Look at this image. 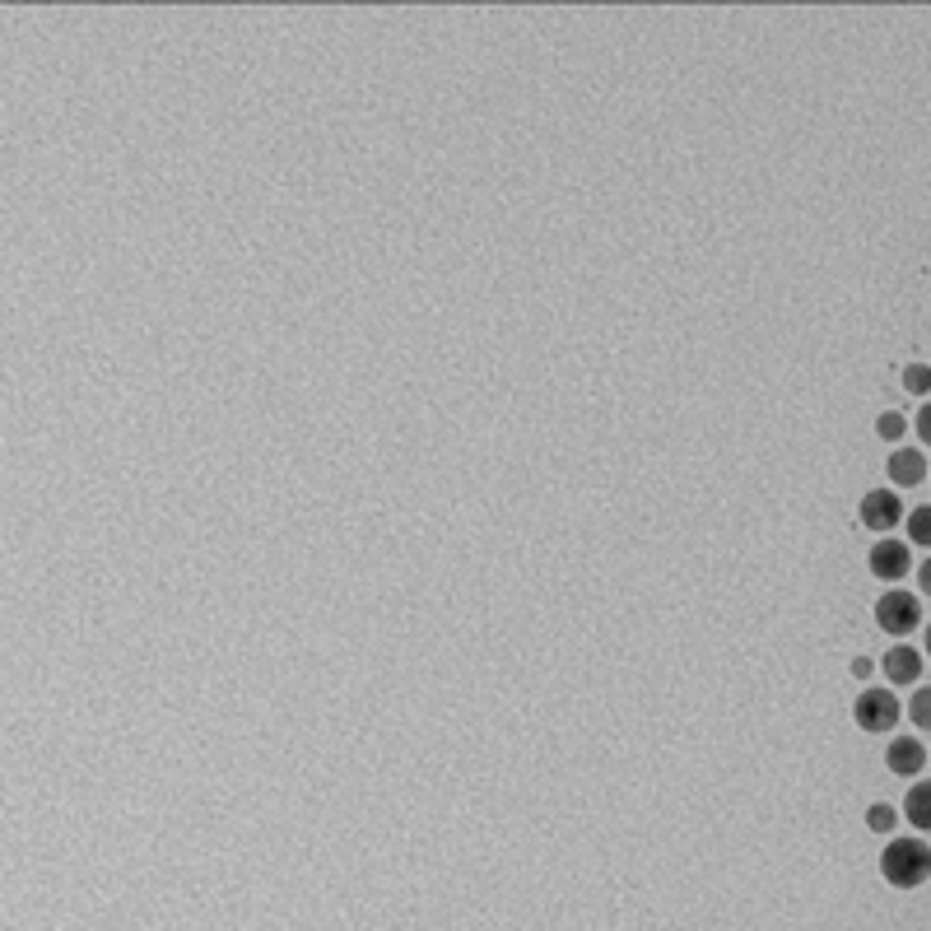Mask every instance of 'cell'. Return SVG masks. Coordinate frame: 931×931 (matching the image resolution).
Returning <instances> with one entry per match:
<instances>
[{
	"instance_id": "5",
	"label": "cell",
	"mask_w": 931,
	"mask_h": 931,
	"mask_svg": "<svg viewBox=\"0 0 931 931\" xmlns=\"http://www.w3.org/2000/svg\"><path fill=\"white\" fill-rule=\"evenodd\" d=\"M899 517H903V503L894 489H871L862 499V527H871V531H890Z\"/></svg>"
},
{
	"instance_id": "16",
	"label": "cell",
	"mask_w": 931,
	"mask_h": 931,
	"mask_svg": "<svg viewBox=\"0 0 931 931\" xmlns=\"http://www.w3.org/2000/svg\"><path fill=\"white\" fill-rule=\"evenodd\" d=\"M871 670H875V666H871V657H857V661H852V676H857V680H866Z\"/></svg>"
},
{
	"instance_id": "2",
	"label": "cell",
	"mask_w": 931,
	"mask_h": 931,
	"mask_svg": "<svg viewBox=\"0 0 931 931\" xmlns=\"http://www.w3.org/2000/svg\"><path fill=\"white\" fill-rule=\"evenodd\" d=\"M875 625H881L885 634H894V638L913 634L922 625V601L909 597V591H890V597L875 601Z\"/></svg>"
},
{
	"instance_id": "9",
	"label": "cell",
	"mask_w": 931,
	"mask_h": 931,
	"mask_svg": "<svg viewBox=\"0 0 931 931\" xmlns=\"http://www.w3.org/2000/svg\"><path fill=\"white\" fill-rule=\"evenodd\" d=\"M903 820L913 824V830L931 834V783H913L909 796H903Z\"/></svg>"
},
{
	"instance_id": "17",
	"label": "cell",
	"mask_w": 931,
	"mask_h": 931,
	"mask_svg": "<svg viewBox=\"0 0 931 931\" xmlns=\"http://www.w3.org/2000/svg\"><path fill=\"white\" fill-rule=\"evenodd\" d=\"M918 582H922V597H931V559L922 564V574H918Z\"/></svg>"
},
{
	"instance_id": "7",
	"label": "cell",
	"mask_w": 931,
	"mask_h": 931,
	"mask_svg": "<svg viewBox=\"0 0 931 931\" xmlns=\"http://www.w3.org/2000/svg\"><path fill=\"white\" fill-rule=\"evenodd\" d=\"M881 670L890 676V685H913L922 676V657L913 648H903V643H894V648L885 653V661H881Z\"/></svg>"
},
{
	"instance_id": "1",
	"label": "cell",
	"mask_w": 931,
	"mask_h": 931,
	"mask_svg": "<svg viewBox=\"0 0 931 931\" xmlns=\"http://www.w3.org/2000/svg\"><path fill=\"white\" fill-rule=\"evenodd\" d=\"M881 875L894 890H918L931 875V847L922 839H894L881 852Z\"/></svg>"
},
{
	"instance_id": "15",
	"label": "cell",
	"mask_w": 931,
	"mask_h": 931,
	"mask_svg": "<svg viewBox=\"0 0 931 931\" xmlns=\"http://www.w3.org/2000/svg\"><path fill=\"white\" fill-rule=\"evenodd\" d=\"M918 438H922V443L931 448V401L918 410Z\"/></svg>"
},
{
	"instance_id": "3",
	"label": "cell",
	"mask_w": 931,
	"mask_h": 931,
	"mask_svg": "<svg viewBox=\"0 0 931 931\" xmlns=\"http://www.w3.org/2000/svg\"><path fill=\"white\" fill-rule=\"evenodd\" d=\"M852 717H857V727L871 732V736L890 732L894 722H899V698H894V689H866L857 698V708H852Z\"/></svg>"
},
{
	"instance_id": "6",
	"label": "cell",
	"mask_w": 931,
	"mask_h": 931,
	"mask_svg": "<svg viewBox=\"0 0 931 931\" xmlns=\"http://www.w3.org/2000/svg\"><path fill=\"white\" fill-rule=\"evenodd\" d=\"M885 764H890V773H899V778H918L922 764H927V745L913 741V736H899V741L885 749Z\"/></svg>"
},
{
	"instance_id": "14",
	"label": "cell",
	"mask_w": 931,
	"mask_h": 931,
	"mask_svg": "<svg viewBox=\"0 0 931 931\" xmlns=\"http://www.w3.org/2000/svg\"><path fill=\"white\" fill-rule=\"evenodd\" d=\"M875 433H881V438H890V443H899V433H903V415H894V410H890V415H881V424H875Z\"/></svg>"
},
{
	"instance_id": "11",
	"label": "cell",
	"mask_w": 931,
	"mask_h": 931,
	"mask_svg": "<svg viewBox=\"0 0 931 931\" xmlns=\"http://www.w3.org/2000/svg\"><path fill=\"white\" fill-rule=\"evenodd\" d=\"M866 824L875 834H894V824H899V815H894V806H885V801H875V806L866 811Z\"/></svg>"
},
{
	"instance_id": "18",
	"label": "cell",
	"mask_w": 931,
	"mask_h": 931,
	"mask_svg": "<svg viewBox=\"0 0 931 931\" xmlns=\"http://www.w3.org/2000/svg\"><path fill=\"white\" fill-rule=\"evenodd\" d=\"M927 653H931V629H927Z\"/></svg>"
},
{
	"instance_id": "8",
	"label": "cell",
	"mask_w": 931,
	"mask_h": 931,
	"mask_svg": "<svg viewBox=\"0 0 931 931\" xmlns=\"http://www.w3.org/2000/svg\"><path fill=\"white\" fill-rule=\"evenodd\" d=\"M885 471H890L894 484H922V476H927V457L913 452V448H899V452L890 457Z\"/></svg>"
},
{
	"instance_id": "13",
	"label": "cell",
	"mask_w": 931,
	"mask_h": 931,
	"mask_svg": "<svg viewBox=\"0 0 931 931\" xmlns=\"http://www.w3.org/2000/svg\"><path fill=\"white\" fill-rule=\"evenodd\" d=\"M913 722L931 732V689H918L913 694Z\"/></svg>"
},
{
	"instance_id": "10",
	"label": "cell",
	"mask_w": 931,
	"mask_h": 931,
	"mask_svg": "<svg viewBox=\"0 0 931 931\" xmlns=\"http://www.w3.org/2000/svg\"><path fill=\"white\" fill-rule=\"evenodd\" d=\"M909 540H913V546H931V508H913L909 512Z\"/></svg>"
},
{
	"instance_id": "12",
	"label": "cell",
	"mask_w": 931,
	"mask_h": 931,
	"mask_svg": "<svg viewBox=\"0 0 931 931\" xmlns=\"http://www.w3.org/2000/svg\"><path fill=\"white\" fill-rule=\"evenodd\" d=\"M903 386H909L913 396L931 392V369H927V364H909V369H903Z\"/></svg>"
},
{
	"instance_id": "4",
	"label": "cell",
	"mask_w": 931,
	"mask_h": 931,
	"mask_svg": "<svg viewBox=\"0 0 931 931\" xmlns=\"http://www.w3.org/2000/svg\"><path fill=\"white\" fill-rule=\"evenodd\" d=\"M909 568H913V559H909V546H903V540H875L871 546V574L881 582H899Z\"/></svg>"
}]
</instances>
